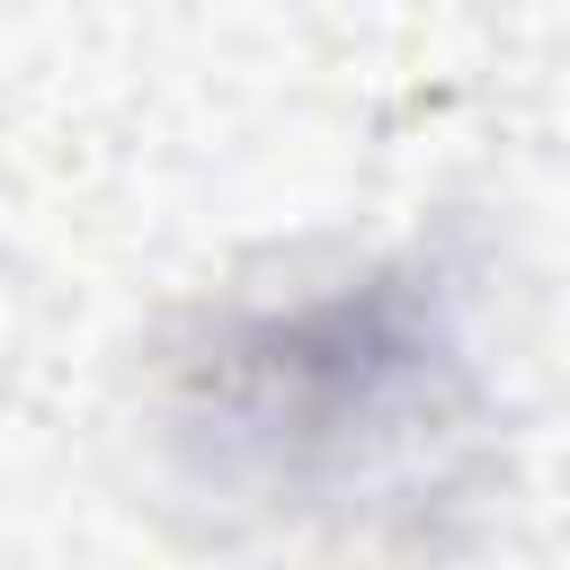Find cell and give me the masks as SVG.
Wrapping results in <instances>:
<instances>
[{
  "mask_svg": "<svg viewBox=\"0 0 570 570\" xmlns=\"http://www.w3.org/2000/svg\"><path fill=\"white\" fill-rule=\"evenodd\" d=\"M481 374L445 267H374L285 312H223L169 365V436L205 490L294 517L436 508L481 445Z\"/></svg>",
  "mask_w": 570,
  "mask_h": 570,
  "instance_id": "obj_1",
  "label": "cell"
}]
</instances>
